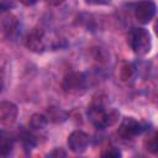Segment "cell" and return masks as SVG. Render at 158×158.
Returning <instances> with one entry per match:
<instances>
[{
    "label": "cell",
    "instance_id": "1",
    "mask_svg": "<svg viewBox=\"0 0 158 158\" xmlns=\"http://www.w3.org/2000/svg\"><path fill=\"white\" fill-rule=\"evenodd\" d=\"M118 112L115 109L109 111L105 110L101 102H93L88 109V117L90 122L98 128H105L107 126H112L118 120Z\"/></svg>",
    "mask_w": 158,
    "mask_h": 158
},
{
    "label": "cell",
    "instance_id": "2",
    "mask_svg": "<svg viewBox=\"0 0 158 158\" xmlns=\"http://www.w3.org/2000/svg\"><path fill=\"white\" fill-rule=\"evenodd\" d=\"M128 43L136 54L144 56L151 51L152 47L151 35L144 28H133L128 35Z\"/></svg>",
    "mask_w": 158,
    "mask_h": 158
},
{
    "label": "cell",
    "instance_id": "3",
    "mask_svg": "<svg viewBox=\"0 0 158 158\" xmlns=\"http://www.w3.org/2000/svg\"><path fill=\"white\" fill-rule=\"evenodd\" d=\"M86 86V78L83 73L72 72L67 74L62 81V88L67 94L78 95L85 90Z\"/></svg>",
    "mask_w": 158,
    "mask_h": 158
},
{
    "label": "cell",
    "instance_id": "4",
    "mask_svg": "<svg viewBox=\"0 0 158 158\" xmlns=\"http://www.w3.org/2000/svg\"><path fill=\"white\" fill-rule=\"evenodd\" d=\"M156 10H157V7L153 1H151V0L141 1L139 4H137V6L135 9V17L139 23L146 25V23L151 22L152 19L154 17Z\"/></svg>",
    "mask_w": 158,
    "mask_h": 158
},
{
    "label": "cell",
    "instance_id": "5",
    "mask_svg": "<svg viewBox=\"0 0 158 158\" xmlns=\"http://www.w3.org/2000/svg\"><path fill=\"white\" fill-rule=\"evenodd\" d=\"M141 131L142 126L137 120H135L133 117H125L118 126L117 133L123 139H132L135 136L139 135Z\"/></svg>",
    "mask_w": 158,
    "mask_h": 158
},
{
    "label": "cell",
    "instance_id": "6",
    "mask_svg": "<svg viewBox=\"0 0 158 158\" xmlns=\"http://www.w3.org/2000/svg\"><path fill=\"white\" fill-rule=\"evenodd\" d=\"M26 47L35 52V53H41L46 49V42H44V32L42 28H33L27 36H26Z\"/></svg>",
    "mask_w": 158,
    "mask_h": 158
},
{
    "label": "cell",
    "instance_id": "7",
    "mask_svg": "<svg viewBox=\"0 0 158 158\" xmlns=\"http://www.w3.org/2000/svg\"><path fill=\"white\" fill-rule=\"evenodd\" d=\"M90 142V137L83 131H73L68 137V147L74 153H83L86 151Z\"/></svg>",
    "mask_w": 158,
    "mask_h": 158
},
{
    "label": "cell",
    "instance_id": "8",
    "mask_svg": "<svg viewBox=\"0 0 158 158\" xmlns=\"http://www.w3.org/2000/svg\"><path fill=\"white\" fill-rule=\"evenodd\" d=\"M17 106L11 101L0 102V122L4 125H11L17 118Z\"/></svg>",
    "mask_w": 158,
    "mask_h": 158
},
{
    "label": "cell",
    "instance_id": "9",
    "mask_svg": "<svg viewBox=\"0 0 158 158\" xmlns=\"http://www.w3.org/2000/svg\"><path fill=\"white\" fill-rule=\"evenodd\" d=\"M19 26V21H17V17L9 12V11H5L1 14L0 16V30L1 32H4L5 35H12L16 28Z\"/></svg>",
    "mask_w": 158,
    "mask_h": 158
},
{
    "label": "cell",
    "instance_id": "10",
    "mask_svg": "<svg viewBox=\"0 0 158 158\" xmlns=\"http://www.w3.org/2000/svg\"><path fill=\"white\" fill-rule=\"evenodd\" d=\"M12 138L6 132H0V156H7L12 151Z\"/></svg>",
    "mask_w": 158,
    "mask_h": 158
},
{
    "label": "cell",
    "instance_id": "11",
    "mask_svg": "<svg viewBox=\"0 0 158 158\" xmlns=\"http://www.w3.org/2000/svg\"><path fill=\"white\" fill-rule=\"evenodd\" d=\"M47 117L43 116V115H40V114H35L32 115L31 120H30V126L33 128V130H42L46 127L47 125Z\"/></svg>",
    "mask_w": 158,
    "mask_h": 158
},
{
    "label": "cell",
    "instance_id": "12",
    "mask_svg": "<svg viewBox=\"0 0 158 158\" xmlns=\"http://www.w3.org/2000/svg\"><path fill=\"white\" fill-rule=\"evenodd\" d=\"M144 147L151 153H156L157 152V135H156V132H152L151 135H148L146 137V139H144Z\"/></svg>",
    "mask_w": 158,
    "mask_h": 158
},
{
    "label": "cell",
    "instance_id": "13",
    "mask_svg": "<svg viewBox=\"0 0 158 158\" xmlns=\"http://www.w3.org/2000/svg\"><path fill=\"white\" fill-rule=\"evenodd\" d=\"M49 120L51 121H54V122H59V121H63L65 120V112L62 111L60 109H56V107H51L49 111Z\"/></svg>",
    "mask_w": 158,
    "mask_h": 158
},
{
    "label": "cell",
    "instance_id": "14",
    "mask_svg": "<svg viewBox=\"0 0 158 158\" xmlns=\"http://www.w3.org/2000/svg\"><path fill=\"white\" fill-rule=\"evenodd\" d=\"M102 157H109V158H117L121 156V152L116 148V147H109L106 148V151H104L101 153Z\"/></svg>",
    "mask_w": 158,
    "mask_h": 158
},
{
    "label": "cell",
    "instance_id": "15",
    "mask_svg": "<svg viewBox=\"0 0 158 158\" xmlns=\"http://www.w3.org/2000/svg\"><path fill=\"white\" fill-rule=\"evenodd\" d=\"M46 1H47V4L51 5V6H59L60 4L64 2V0H46Z\"/></svg>",
    "mask_w": 158,
    "mask_h": 158
},
{
    "label": "cell",
    "instance_id": "16",
    "mask_svg": "<svg viewBox=\"0 0 158 158\" xmlns=\"http://www.w3.org/2000/svg\"><path fill=\"white\" fill-rule=\"evenodd\" d=\"M22 5H25V6H32V5H35L38 0H19Z\"/></svg>",
    "mask_w": 158,
    "mask_h": 158
},
{
    "label": "cell",
    "instance_id": "17",
    "mask_svg": "<svg viewBox=\"0 0 158 158\" xmlns=\"http://www.w3.org/2000/svg\"><path fill=\"white\" fill-rule=\"evenodd\" d=\"M49 156H65V152H62V151H59V149H54L52 153H49Z\"/></svg>",
    "mask_w": 158,
    "mask_h": 158
},
{
    "label": "cell",
    "instance_id": "18",
    "mask_svg": "<svg viewBox=\"0 0 158 158\" xmlns=\"http://www.w3.org/2000/svg\"><path fill=\"white\" fill-rule=\"evenodd\" d=\"M1 88H2V84H1V81H0V91H1Z\"/></svg>",
    "mask_w": 158,
    "mask_h": 158
}]
</instances>
